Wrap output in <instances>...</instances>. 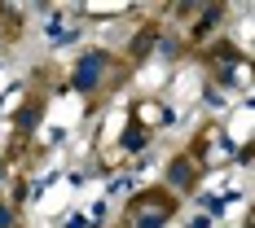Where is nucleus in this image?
<instances>
[{"instance_id": "obj_6", "label": "nucleus", "mask_w": 255, "mask_h": 228, "mask_svg": "<svg viewBox=\"0 0 255 228\" xmlns=\"http://www.w3.org/2000/svg\"><path fill=\"white\" fill-rule=\"evenodd\" d=\"M4 224H9V211H4V206H0V228H4Z\"/></svg>"}, {"instance_id": "obj_3", "label": "nucleus", "mask_w": 255, "mask_h": 228, "mask_svg": "<svg viewBox=\"0 0 255 228\" xmlns=\"http://www.w3.org/2000/svg\"><path fill=\"white\" fill-rule=\"evenodd\" d=\"M163 220H167V206H154V211L136 215V228H163Z\"/></svg>"}, {"instance_id": "obj_2", "label": "nucleus", "mask_w": 255, "mask_h": 228, "mask_svg": "<svg viewBox=\"0 0 255 228\" xmlns=\"http://www.w3.org/2000/svg\"><path fill=\"white\" fill-rule=\"evenodd\" d=\"M194 180H198V162H189V158H176L167 167V184H176V189H194Z\"/></svg>"}, {"instance_id": "obj_4", "label": "nucleus", "mask_w": 255, "mask_h": 228, "mask_svg": "<svg viewBox=\"0 0 255 228\" xmlns=\"http://www.w3.org/2000/svg\"><path fill=\"white\" fill-rule=\"evenodd\" d=\"M35 119H40V105H26L22 114H18V127L26 132V127H35Z\"/></svg>"}, {"instance_id": "obj_5", "label": "nucleus", "mask_w": 255, "mask_h": 228, "mask_svg": "<svg viewBox=\"0 0 255 228\" xmlns=\"http://www.w3.org/2000/svg\"><path fill=\"white\" fill-rule=\"evenodd\" d=\"M141 141H145V132H136V127H132V132H128V136H124V145H128V150H136Z\"/></svg>"}, {"instance_id": "obj_1", "label": "nucleus", "mask_w": 255, "mask_h": 228, "mask_svg": "<svg viewBox=\"0 0 255 228\" xmlns=\"http://www.w3.org/2000/svg\"><path fill=\"white\" fill-rule=\"evenodd\" d=\"M106 66H110L106 53H84V57L75 62V75H71V79H75V88H79V92H93V88L102 83Z\"/></svg>"}]
</instances>
